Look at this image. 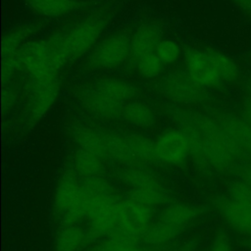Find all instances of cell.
I'll return each instance as SVG.
<instances>
[{
  "label": "cell",
  "mask_w": 251,
  "mask_h": 251,
  "mask_svg": "<svg viewBox=\"0 0 251 251\" xmlns=\"http://www.w3.org/2000/svg\"><path fill=\"white\" fill-rule=\"evenodd\" d=\"M163 111L177 127L196 134L210 168L218 172H226L231 169L237 158L246 156L212 115L171 103L163 105Z\"/></svg>",
  "instance_id": "obj_1"
},
{
  "label": "cell",
  "mask_w": 251,
  "mask_h": 251,
  "mask_svg": "<svg viewBox=\"0 0 251 251\" xmlns=\"http://www.w3.org/2000/svg\"><path fill=\"white\" fill-rule=\"evenodd\" d=\"M228 197L251 210V188L242 180L231 182L227 188Z\"/></svg>",
  "instance_id": "obj_30"
},
{
  "label": "cell",
  "mask_w": 251,
  "mask_h": 251,
  "mask_svg": "<svg viewBox=\"0 0 251 251\" xmlns=\"http://www.w3.org/2000/svg\"><path fill=\"white\" fill-rule=\"evenodd\" d=\"M134 65L139 75L146 79H154L159 77L165 67L155 53L141 57L134 63Z\"/></svg>",
  "instance_id": "obj_28"
},
{
  "label": "cell",
  "mask_w": 251,
  "mask_h": 251,
  "mask_svg": "<svg viewBox=\"0 0 251 251\" xmlns=\"http://www.w3.org/2000/svg\"><path fill=\"white\" fill-rule=\"evenodd\" d=\"M93 241L87 229L77 226H63L54 240V251H83Z\"/></svg>",
  "instance_id": "obj_19"
},
{
  "label": "cell",
  "mask_w": 251,
  "mask_h": 251,
  "mask_svg": "<svg viewBox=\"0 0 251 251\" xmlns=\"http://www.w3.org/2000/svg\"><path fill=\"white\" fill-rule=\"evenodd\" d=\"M164 39L163 25L157 21L141 23L131 33L130 57L136 62L141 57L155 53L158 44Z\"/></svg>",
  "instance_id": "obj_14"
},
{
  "label": "cell",
  "mask_w": 251,
  "mask_h": 251,
  "mask_svg": "<svg viewBox=\"0 0 251 251\" xmlns=\"http://www.w3.org/2000/svg\"><path fill=\"white\" fill-rule=\"evenodd\" d=\"M241 117L251 126V98L246 97L241 107Z\"/></svg>",
  "instance_id": "obj_34"
},
{
  "label": "cell",
  "mask_w": 251,
  "mask_h": 251,
  "mask_svg": "<svg viewBox=\"0 0 251 251\" xmlns=\"http://www.w3.org/2000/svg\"><path fill=\"white\" fill-rule=\"evenodd\" d=\"M155 54L164 65H171L176 62L180 55L181 49L178 43L172 39H163L157 46Z\"/></svg>",
  "instance_id": "obj_29"
},
{
  "label": "cell",
  "mask_w": 251,
  "mask_h": 251,
  "mask_svg": "<svg viewBox=\"0 0 251 251\" xmlns=\"http://www.w3.org/2000/svg\"><path fill=\"white\" fill-rule=\"evenodd\" d=\"M212 116L246 156H251V126L240 116L229 112H214Z\"/></svg>",
  "instance_id": "obj_15"
},
{
  "label": "cell",
  "mask_w": 251,
  "mask_h": 251,
  "mask_svg": "<svg viewBox=\"0 0 251 251\" xmlns=\"http://www.w3.org/2000/svg\"><path fill=\"white\" fill-rule=\"evenodd\" d=\"M152 207L130 196L121 199L117 228L114 232H119L134 239L142 237L152 224Z\"/></svg>",
  "instance_id": "obj_9"
},
{
  "label": "cell",
  "mask_w": 251,
  "mask_h": 251,
  "mask_svg": "<svg viewBox=\"0 0 251 251\" xmlns=\"http://www.w3.org/2000/svg\"><path fill=\"white\" fill-rule=\"evenodd\" d=\"M107 157L125 166H137L124 132L102 129Z\"/></svg>",
  "instance_id": "obj_22"
},
{
  "label": "cell",
  "mask_w": 251,
  "mask_h": 251,
  "mask_svg": "<svg viewBox=\"0 0 251 251\" xmlns=\"http://www.w3.org/2000/svg\"><path fill=\"white\" fill-rule=\"evenodd\" d=\"M123 119L138 128H151L157 124L156 112L148 104L137 100L126 104Z\"/></svg>",
  "instance_id": "obj_23"
},
{
  "label": "cell",
  "mask_w": 251,
  "mask_h": 251,
  "mask_svg": "<svg viewBox=\"0 0 251 251\" xmlns=\"http://www.w3.org/2000/svg\"><path fill=\"white\" fill-rule=\"evenodd\" d=\"M183 58L185 71L199 85L207 89L220 87L224 83L204 49L189 47L184 51Z\"/></svg>",
  "instance_id": "obj_12"
},
{
  "label": "cell",
  "mask_w": 251,
  "mask_h": 251,
  "mask_svg": "<svg viewBox=\"0 0 251 251\" xmlns=\"http://www.w3.org/2000/svg\"><path fill=\"white\" fill-rule=\"evenodd\" d=\"M69 133L77 148L91 152L102 159H108L102 129L83 124H74L70 126Z\"/></svg>",
  "instance_id": "obj_16"
},
{
  "label": "cell",
  "mask_w": 251,
  "mask_h": 251,
  "mask_svg": "<svg viewBox=\"0 0 251 251\" xmlns=\"http://www.w3.org/2000/svg\"><path fill=\"white\" fill-rule=\"evenodd\" d=\"M26 6L43 18H60L84 7L82 0H24Z\"/></svg>",
  "instance_id": "obj_18"
},
{
  "label": "cell",
  "mask_w": 251,
  "mask_h": 251,
  "mask_svg": "<svg viewBox=\"0 0 251 251\" xmlns=\"http://www.w3.org/2000/svg\"><path fill=\"white\" fill-rule=\"evenodd\" d=\"M238 9L251 15V0H229Z\"/></svg>",
  "instance_id": "obj_35"
},
{
  "label": "cell",
  "mask_w": 251,
  "mask_h": 251,
  "mask_svg": "<svg viewBox=\"0 0 251 251\" xmlns=\"http://www.w3.org/2000/svg\"><path fill=\"white\" fill-rule=\"evenodd\" d=\"M191 155L187 134L179 127L163 131L155 139V159L170 166H180Z\"/></svg>",
  "instance_id": "obj_11"
},
{
  "label": "cell",
  "mask_w": 251,
  "mask_h": 251,
  "mask_svg": "<svg viewBox=\"0 0 251 251\" xmlns=\"http://www.w3.org/2000/svg\"><path fill=\"white\" fill-rule=\"evenodd\" d=\"M75 98L80 106L89 114L105 121H118L123 119L126 103L115 100L99 90L92 83L83 84L76 88Z\"/></svg>",
  "instance_id": "obj_10"
},
{
  "label": "cell",
  "mask_w": 251,
  "mask_h": 251,
  "mask_svg": "<svg viewBox=\"0 0 251 251\" xmlns=\"http://www.w3.org/2000/svg\"><path fill=\"white\" fill-rule=\"evenodd\" d=\"M60 90L61 83L58 78L52 80L28 78L22 122L25 130H30L46 116L57 101Z\"/></svg>",
  "instance_id": "obj_8"
},
{
  "label": "cell",
  "mask_w": 251,
  "mask_h": 251,
  "mask_svg": "<svg viewBox=\"0 0 251 251\" xmlns=\"http://www.w3.org/2000/svg\"><path fill=\"white\" fill-rule=\"evenodd\" d=\"M124 133L137 166L156 160L154 139L139 132Z\"/></svg>",
  "instance_id": "obj_25"
},
{
  "label": "cell",
  "mask_w": 251,
  "mask_h": 251,
  "mask_svg": "<svg viewBox=\"0 0 251 251\" xmlns=\"http://www.w3.org/2000/svg\"><path fill=\"white\" fill-rule=\"evenodd\" d=\"M167 251H195V249L192 247H189V246H180V247L173 248V249H170Z\"/></svg>",
  "instance_id": "obj_36"
},
{
  "label": "cell",
  "mask_w": 251,
  "mask_h": 251,
  "mask_svg": "<svg viewBox=\"0 0 251 251\" xmlns=\"http://www.w3.org/2000/svg\"><path fill=\"white\" fill-rule=\"evenodd\" d=\"M157 92L169 103L176 106H192L209 100L206 88L194 81L185 70H172L160 77Z\"/></svg>",
  "instance_id": "obj_5"
},
{
  "label": "cell",
  "mask_w": 251,
  "mask_h": 251,
  "mask_svg": "<svg viewBox=\"0 0 251 251\" xmlns=\"http://www.w3.org/2000/svg\"><path fill=\"white\" fill-rule=\"evenodd\" d=\"M131 33L121 29L103 38L88 53L85 67L92 71H107L124 65L130 57Z\"/></svg>",
  "instance_id": "obj_7"
},
{
  "label": "cell",
  "mask_w": 251,
  "mask_h": 251,
  "mask_svg": "<svg viewBox=\"0 0 251 251\" xmlns=\"http://www.w3.org/2000/svg\"><path fill=\"white\" fill-rule=\"evenodd\" d=\"M239 176L241 180L251 188V163H246L240 167Z\"/></svg>",
  "instance_id": "obj_33"
},
{
  "label": "cell",
  "mask_w": 251,
  "mask_h": 251,
  "mask_svg": "<svg viewBox=\"0 0 251 251\" xmlns=\"http://www.w3.org/2000/svg\"><path fill=\"white\" fill-rule=\"evenodd\" d=\"M118 177L130 188L128 196L149 205L152 208L160 206L170 198L169 191L161 179L151 171L139 166H126Z\"/></svg>",
  "instance_id": "obj_6"
},
{
  "label": "cell",
  "mask_w": 251,
  "mask_h": 251,
  "mask_svg": "<svg viewBox=\"0 0 251 251\" xmlns=\"http://www.w3.org/2000/svg\"><path fill=\"white\" fill-rule=\"evenodd\" d=\"M17 91L8 83L3 85L2 90V111L5 114L9 112L17 102Z\"/></svg>",
  "instance_id": "obj_32"
},
{
  "label": "cell",
  "mask_w": 251,
  "mask_h": 251,
  "mask_svg": "<svg viewBox=\"0 0 251 251\" xmlns=\"http://www.w3.org/2000/svg\"><path fill=\"white\" fill-rule=\"evenodd\" d=\"M204 50L211 59L223 82L232 83L237 80L240 71L237 64L231 57L215 48L207 47Z\"/></svg>",
  "instance_id": "obj_26"
},
{
  "label": "cell",
  "mask_w": 251,
  "mask_h": 251,
  "mask_svg": "<svg viewBox=\"0 0 251 251\" xmlns=\"http://www.w3.org/2000/svg\"><path fill=\"white\" fill-rule=\"evenodd\" d=\"M91 83L103 94L124 103L132 101L138 93V89L134 84L120 77H100Z\"/></svg>",
  "instance_id": "obj_20"
},
{
  "label": "cell",
  "mask_w": 251,
  "mask_h": 251,
  "mask_svg": "<svg viewBox=\"0 0 251 251\" xmlns=\"http://www.w3.org/2000/svg\"><path fill=\"white\" fill-rule=\"evenodd\" d=\"M113 15V8L100 7L61 33V43L68 63L76 61L95 47L111 23Z\"/></svg>",
  "instance_id": "obj_3"
},
{
  "label": "cell",
  "mask_w": 251,
  "mask_h": 251,
  "mask_svg": "<svg viewBox=\"0 0 251 251\" xmlns=\"http://www.w3.org/2000/svg\"><path fill=\"white\" fill-rule=\"evenodd\" d=\"M216 207L224 220L234 230L245 235H251V210L229 197L220 198Z\"/></svg>",
  "instance_id": "obj_17"
},
{
  "label": "cell",
  "mask_w": 251,
  "mask_h": 251,
  "mask_svg": "<svg viewBox=\"0 0 251 251\" xmlns=\"http://www.w3.org/2000/svg\"><path fill=\"white\" fill-rule=\"evenodd\" d=\"M79 176L69 166L60 176L53 196V208L60 219L79 200L82 194V182Z\"/></svg>",
  "instance_id": "obj_13"
},
{
  "label": "cell",
  "mask_w": 251,
  "mask_h": 251,
  "mask_svg": "<svg viewBox=\"0 0 251 251\" xmlns=\"http://www.w3.org/2000/svg\"><path fill=\"white\" fill-rule=\"evenodd\" d=\"M40 28V23H28L7 31L2 38V60L17 54Z\"/></svg>",
  "instance_id": "obj_21"
},
{
  "label": "cell",
  "mask_w": 251,
  "mask_h": 251,
  "mask_svg": "<svg viewBox=\"0 0 251 251\" xmlns=\"http://www.w3.org/2000/svg\"><path fill=\"white\" fill-rule=\"evenodd\" d=\"M209 251H233L228 235L225 231H218L211 241Z\"/></svg>",
  "instance_id": "obj_31"
},
{
  "label": "cell",
  "mask_w": 251,
  "mask_h": 251,
  "mask_svg": "<svg viewBox=\"0 0 251 251\" xmlns=\"http://www.w3.org/2000/svg\"><path fill=\"white\" fill-rule=\"evenodd\" d=\"M245 89H246V92H247L248 97L251 98V79L246 82V84H245Z\"/></svg>",
  "instance_id": "obj_37"
},
{
  "label": "cell",
  "mask_w": 251,
  "mask_h": 251,
  "mask_svg": "<svg viewBox=\"0 0 251 251\" xmlns=\"http://www.w3.org/2000/svg\"><path fill=\"white\" fill-rule=\"evenodd\" d=\"M15 55L20 62L21 71L28 78L35 80L58 78V73L69 64L62 47L61 33L44 39L29 40Z\"/></svg>",
  "instance_id": "obj_2"
},
{
  "label": "cell",
  "mask_w": 251,
  "mask_h": 251,
  "mask_svg": "<svg viewBox=\"0 0 251 251\" xmlns=\"http://www.w3.org/2000/svg\"><path fill=\"white\" fill-rule=\"evenodd\" d=\"M92 251H93V250H92Z\"/></svg>",
  "instance_id": "obj_38"
},
{
  "label": "cell",
  "mask_w": 251,
  "mask_h": 251,
  "mask_svg": "<svg viewBox=\"0 0 251 251\" xmlns=\"http://www.w3.org/2000/svg\"><path fill=\"white\" fill-rule=\"evenodd\" d=\"M101 157L77 148L71 160V166L77 176L81 177H91L101 176L104 170V163Z\"/></svg>",
  "instance_id": "obj_24"
},
{
  "label": "cell",
  "mask_w": 251,
  "mask_h": 251,
  "mask_svg": "<svg viewBox=\"0 0 251 251\" xmlns=\"http://www.w3.org/2000/svg\"><path fill=\"white\" fill-rule=\"evenodd\" d=\"M200 210L193 204L174 202L168 204L158 219L153 222L142 236L152 246H162L177 238L199 216Z\"/></svg>",
  "instance_id": "obj_4"
},
{
  "label": "cell",
  "mask_w": 251,
  "mask_h": 251,
  "mask_svg": "<svg viewBox=\"0 0 251 251\" xmlns=\"http://www.w3.org/2000/svg\"><path fill=\"white\" fill-rule=\"evenodd\" d=\"M136 242L137 239L114 232L98 243L93 251H142Z\"/></svg>",
  "instance_id": "obj_27"
}]
</instances>
